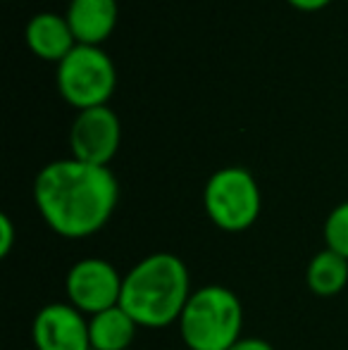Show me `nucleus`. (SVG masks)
I'll use <instances>...</instances> for the list:
<instances>
[{
	"label": "nucleus",
	"mask_w": 348,
	"mask_h": 350,
	"mask_svg": "<svg viewBox=\"0 0 348 350\" xmlns=\"http://www.w3.org/2000/svg\"><path fill=\"white\" fill-rule=\"evenodd\" d=\"M24 38H27V46L34 55L46 62H57V65L79 46L70 24H67L65 14L55 12L34 14L27 24Z\"/></svg>",
	"instance_id": "10"
},
{
	"label": "nucleus",
	"mask_w": 348,
	"mask_h": 350,
	"mask_svg": "<svg viewBox=\"0 0 348 350\" xmlns=\"http://www.w3.org/2000/svg\"><path fill=\"white\" fill-rule=\"evenodd\" d=\"M229 350H274L272 343L265 341V338H258V336H248V338H239Z\"/></svg>",
	"instance_id": "15"
},
{
	"label": "nucleus",
	"mask_w": 348,
	"mask_h": 350,
	"mask_svg": "<svg viewBox=\"0 0 348 350\" xmlns=\"http://www.w3.org/2000/svg\"><path fill=\"white\" fill-rule=\"evenodd\" d=\"M139 324L120 305L88 317L91 350H129L136 338Z\"/></svg>",
	"instance_id": "11"
},
{
	"label": "nucleus",
	"mask_w": 348,
	"mask_h": 350,
	"mask_svg": "<svg viewBox=\"0 0 348 350\" xmlns=\"http://www.w3.org/2000/svg\"><path fill=\"white\" fill-rule=\"evenodd\" d=\"M36 350H91L88 319L70 303H48L31 324Z\"/></svg>",
	"instance_id": "8"
},
{
	"label": "nucleus",
	"mask_w": 348,
	"mask_h": 350,
	"mask_svg": "<svg viewBox=\"0 0 348 350\" xmlns=\"http://www.w3.org/2000/svg\"><path fill=\"white\" fill-rule=\"evenodd\" d=\"M57 91L77 112L107 105L117 88V67L101 46H77L55 72Z\"/></svg>",
	"instance_id": "5"
},
{
	"label": "nucleus",
	"mask_w": 348,
	"mask_h": 350,
	"mask_svg": "<svg viewBox=\"0 0 348 350\" xmlns=\"http://www.w3.org/2000/svg\"><path fill=\"white\" fill-rule=\"evenodd\" d=\"M306 284L320 298H334L348 284V260L325 248L308 262Z\"/></svg>",
	"instance_id": "12"
},
{
	"label": "nucleus",
	"mask_w": 348,
	"mask_h": 350,
	"mask_svg": "<svg viewBox=\"0 0 348 350\" xmlns=\"http://www.w3.org/2000/svg\"><path fill=\"white\" fill-rule=\"evenodd\" d=\"M120 184L110 167L65 157L48 162L34 179V203L48 229L70 241L91 239L110 221Z\"/></svg>",
	"instance_id": "1"
},
{
	"label": "nucleus",
	"mask_w": 348,
	"mask_h": 350,
	"mask_svg": "<svg viewBox=\"0 0 348 350\" xmlns=\"http://www.w3.org/2000/svg\"><path fill=\"white\" fill-rule=\"evenodd\" d=\"M124 277L112 262L103 258H84L70 267L65 277L67 303L86 317L120 305Z\"/></svg>",
	"instance_id": "6"
},
{
	"label": "nucleus",
	"mask_w": 348,
	"mask_h": 350,
	"mask_svg": "<svg viewBox=\"0 0 348 350\" xmlns=\"http://www.w3.org/2000/svg\"><path fill=\"white\" fill-rule=\"evenodd\" d=\"M291 8L301 10V12H317V10H325L327 5H332L334 0H286Z\"/></svg>",
	"instance_id": "16"
},
{
	"label": "nucleus",
	"mask_w": 348,
	"mask_h": 350,
	"mask_svg": "<svg viewBox=\"0 0 348 350\" xmlns=\"http://www.w3.org/2000/svg\"><path fill=\"white\" fill-rule=\"evenodd\" d=\"M14 241H17V229H14V221L8 212L0 215V258H8L14 248Z\"/></svg>",
	"instance_id": "14"
},
{
	"label": "nucleus",
	"mask_w": 348,
	"mask_h": 350,
	"mask_svg": "<svg viewBox=\"0 0 348 350\" xmlns=\"http://www.w3.org/2000/svg\"><path fill=\"white\" fill-rule=\"evenodd\" d=\"M325 248L348 260V200L339 203L325 219Z\"/></svg>",
	"instance_id": "13"
},
{
	"label": "nucleus",
	"mask_w": 348,
	"mask_h": 350,
	"mask_svg": "<svg viewBox=\"0 0 348 350\" xmlns=\"http://www.w3.org/2000/svg\"><path fill=\"white\" fill-rule=\"evenodd\" d=\"M120 17L117 0H70L65 19L79 46H101L112 36Z\"/></svg>",
	"instance_id": "9"
},
{
	"label": "nucleus",
	"mask_w": 348,
	"mask_h": 350,
	"mask_svg": "<svg viewBox=\"0 0 348 350\" xmlns=\"http://www.w3.org/2000/svg\"><path fill=\"white\" fill-rule=\"evenodd\" d=\"M176 324L189 350H229L241 338L243 305L227 286H200L191 293Z\"/></svg>",
	"instance_id": "3"
},
{
	"label": "nucleus",
	"mask_w": 348,
	"mask_h": 350,
	"mask_svg": "<svg viewBox=\"0 0 348 350\" xmlns=\"http://www.w3.org/2000/svg\"><path fill=\"white\" fill-rule=\"evenodd\" d=\"M191 293V274L174 253H150L141 258L122 284L120 308L131 314L139 327L165 329L179 322Z\"/></svg>",
	"instance_id": "2"
},
{
	"label": "nucleus",
	"mask_w": 348,
	"mask_h": 350,
	"mask_svg": "<svg viewBox=\"0 0 348 350\" xmlns=\"http://www.w3.org/2000/svg\"><path fill=\"white\" fill-rule=\"evenodd\" d=\"M203 208L217 229L241 234L260 217V186L246 167H222L205 181Z\"/></svg>",
	"instance_id": "4"
},
{
	"label": "nucleus",
	"mask_w": 348,
	"mask_h": 350,
	"mask_svg": "<svg viewBox=\"0 0 348 350\" xmlns=\"http://www.w3.org/2000/svg\"><path fill=\"white\" fill-rule=\"evenodd\" d=\"M122 143V124L110 105L77 112L70 126V150L75 160L110 167Z\"/></svg>",
	"instance_id": "7"
}]
</instances>
